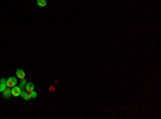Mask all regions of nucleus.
<instances>
[{
  "label": "nucleus",
  "instance_id": "obj_1",
  "mask_svg": "<svg viewBox=\"0 0 161 119\" xmlns=\"http://www.w3.org/2000/svg\"><path fill=\"white\" fill-rule=\"evenodd\" d=\"M17 85V79H16V77H9L8 79H6V86L9 87V88H12V87H14Z\"/></svg>",
  "mask_w": 161,
  "mask_h": 119
},
{
  "label": "nucleus",
  "instance_id": "obj_2",
  "mask_svg": "<svg viewBox=\"0 0 161 119\" xmlns=\"http://www.w3.org/2000/svg\"><path fill=\"white\" fill-rule=\"evenodd\" d=\"M11 92H12L13 97H19L20 92H22V89H20L19 86H14V87H12V89H11Z\"/></svg>",
  "mask_w": 161,
  "mask_h": 119
},
{
  "label": "nucleus",
  "instance_id": "obj_3",
  "mask_svg": "<svg viewBox=\"0 0 161 119\" xmlns=\"http://www.w3.org/2000/svg\"><path fill=\"white\" fill-rule=\"evenodd\" d=\"M20 97H22L24 100L28 101V100L31 99V93L27 92V91H23V90H22V92H20Z\"/></svg>",
  "mask_w": 161,
  "mask_h": 119
},
{
  "label": "nucleus",
  "instance_id": "obj_4",
  "mask_svg": "<svg viewBox=\"0 0 161 119\" xmlns=\"http://www.w3.org/2000/svg\"><path fill=\"white\" fill-rule=\"evenodd\" d=\"M6 79H4V78H1L0 79V92H3L4 90H6Z\"/></svg>",
  "mask_w": 161,
  "mask_h": 119
},
{
  "label": "nucleus",
  "instance_id": "obj_5",
  "mask_svg": "<svg viewBox=\"0 0 161 119\" xmlns=\"http://www.w3.org/2000/svg\"><path fill=\"white\" fill-rule=\"evenodd\" d=\"M2 93H3V95H3V98H6V99H9V98L12 97V92H11V89L9 88V87H6V90H4Z\"/></svg>",
  "mask_w": 161,
  "mask_h": 119
},
{
  "label": "nucleus",
  "instance_id": "obj_6",
  "mask_svg": "<svg viewBox=\"0 0 161 119\" xmlns=\"http://www.w3.org/2000/svg\"><path fill=\"white\" fill-rule=\"evenodd\" d=\"M16 76H17L18 78H20V79L25 78V76H26V74H25V71L22 70V69H18V70H16Z\"/></svg>",
  "mask_w": 161,
  "mask_h": 119
},
{
  "label": "nucleus",
  "instance_id": "obj_7",
  "mask_svg": "<svg viewBox=\"0 0 161 119\" xmlns=\"http://www.w3.org/2000/svg\"><path fill=\"white\" fill-rule=\"evenodd\" d=\"M25 89H26L27 92L31 93L32 91L34 90V85H33L32 83H27V84H26V87H25Z\"/></svg>",
  "mask_w": 161,
  "mask_h": 119
},
{
  "label": "nucleus",
  "instance_id": "obj_8",
  "mask_svg": "<svg viewBox=\"0 0 161 119\" xmlns=\"http://www.w3.org/2000/svg\"><path fill=\"white\" fill-rule=\"evenodd\" d=\"M37 4L39 6H41V8H44V6H46L47 1L46 0H37Z\"/></svg>",
  "mask_w": 161,
  "mask_h": 119
},
{
  "label": "nucleus",
  "instance_id": "obj_9",
  "mask_svg": "<svg viewBox=\"0 0 161 119\" xmlns=\"http://www.w3.org/2000/svg\"><path fill=\"white\" fill-rule=\"evenodd\" d=\"M26 84H27V82L25 81V78H23L22 79V82H20V84H19V87H20V89H25V87H26Z\"/></svg>",
  "mask_w": 161,
  "mask_h": 119
},
{
  "label": "nucleus",
  "instance_id": "obj_10",
  "mask_svg": "<svg viewBox=\"0 0 161 119\" xmlns=\"http://www.w3.org/2000/svg\"><path fill=\"white\" fill-rule=\"evenodd\" d=\"M38 97V93H37V91H32L31 92V98H33V99H36V98Z\"/></svg>",
  "mask_w": 161,
  "mask_h": 119
}]
</instances>
